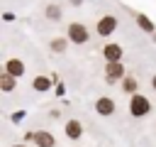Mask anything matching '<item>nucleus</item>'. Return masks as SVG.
I'll list each match as a JSON object with an SVG mask.
<instances>
[{"label":"nucleus","mask_w":156,"mask_h":147,"mask_svg":"<svg viewBox=\"0 0 156 147\" xmlns=\"http://www.w3.org/2000/svg\"><path fill=\"white\" fill-rule=\"evenodd\" d=\"M149 108H151V103H149L144 96H134V98H132V103H129L132 115H146V113H149Z\"/></svg>","instance_id":"obj_1"},{"label":"nucleus","mask_w":156,"mask_h":147,"mask_svg":"<svg viewBox=\"0 0 156 147\" xmlns=\"http://www.w3.org/2000/svg\"><path fill=\"white\" fill-rule=\"evenodd\" d=\"M68 37H71L76 44H83V42L88 39V29H85L80 22H73V24L68 27Z\"/></svg>","instance_id":"obj_2"},{"label":"nucleus","mask_w":156,"mask_h":147,"mask_svg":"<svg viewBox=\"0 0 156 147\" xmlns=\"http://www.w3.org/2000/svg\"><path fill=\"white\" fill-rule=\"evenodd\" d=\"M102 54H105V59H107L110 64H119V56H122V47H119V44H105Z\"/></svg>","instance_id":"obj_3"},{"label":"nucleus","mask_w":156,"mask_h":147,"mask_svg":"<svg viewBox=\"0 0 156 147\" xmlns=\"http://www.w3.org/2000/svg\"><path fill=\"white\" fill-rule=\"evenodd\" d=\"M5 74H10L12 78H15V76H22V74H24V64H22L20 59H10V61L5 64Z\"/></svg>","instance_id":"obj_4"},{"label":"nucleus","mask_w":156,"mask_h":147,"mask_svg":"<svg viewBox=\"0 0 156 147\" xmlns=\"http://www.w3.org/2000/svg\"><path fill=\"white\" fill-rule=\"evenodd\" d=\"M105 76H107V81H117V78L124 76V66H122V64H107Z\"/></svg>","instance_id":"obj_5"},{"label":"nucleus","mask_w":156,"mask_h":147,"mask_svg":"<svg viewBox=\"0 0 156 147\" xmlns=\"http://www.w3.org/2000/svg\"><path fill=\"white\" fill-rule=\"evenodd\" d=\"M115 27H117V20L115 17H102L98 22V34H110Z\"/></svg>","instance_id":"obj_6"},{"label":"nucleus","mask_w":156,"mask_h":147,"mask_svg":"<svg viewBox=\"0 0 156 147\" xmlns=\"http://www.w3.org/2000/svg\"><path fill=\"white\" fill-rule=\"evenodd\" d=\"M95 108H98V113H102V115H110V113L115 110V103H112V98H98Z\"/></svg>","instance_id":"obj_7"},{"label":"nucleus","mask_w":156,"mask_h":147,"mask_svg":"<svg viewBox=\"0 0 156 147\" xmlns=\"http://www.w3.org/2000/svg\"><path fill=\"white\" fill-rule=\"evenodd\" d=\"M80 132H83V127H80L78 120H68V123H66V135H68L71 140H78Z\"/></svg>","instance_id":"obj_8"},{"label":"nucleus","mask_w":156,"mask_h":147,"mask_svg":"<svg viewBox=\"0 0 156 147\" xmlns=\"http://www.w3.org/2000/svg\"><path fill=\"white\" fill-rule=\"evenodd\" d=\"M34 142H37L39 147H54V135H49V132H37V135H34Z\"/></svg>","instance_id":"obj_9"},{"label":"nucleus","mask_w":156,"mask_h":147,"mask_svg":"<svg viewBox=\"0 0 156 147\" xmlns=\"http://www.w3.org/2000/svg\"><path fill=\"white\" fill-rule=\"evenodd\" d=\"M0 86H2V91H12V88H15V78H12L10 74H2V76H0Z\"/></svg>","instance_id":"obj_10"},{"label":"nucleus","mask_w":156,"mask_h":147,"mask_svg":"<svg viewBox=\"0 0 156 147\" xmlns=\"http://www.w3.org/2000/svg\"><path fill=\"white\" fill-rule=\"evenodd\" d=\"M136 22L141 24V29H144V32H154V24H151V20H149V17H144V15H136Z\"/></svg>","instance_id":"obj_11"},{"label":"nucleus","mask_w":156,"mask_h":147,"mask_svg":"<svg viewBox=\"0 0 156 147\" xmlns=\"http://www.w3.org/2000/svg\"><path fill=\"white\" fill-rule=\"evenodd\" d=\"M32 86H34L37 91H46V88H49V78H44V76H37Z\"/></svg>","instance_id":"obj_12"},{"label":"nucleus","mask_w":156,"mask_h":147,"mask_svg":"<svg viewBox=\"0 0 156 147\" xmlns=\"http://www.w3.org/2000/svg\"><path fill=\"white\" fill-rule=\"evenodd\" d=\"M136 86H139V83H136L134 78H124V91H127V93H134V96H136Z\"/></svg>","instance_id":"obj_13"},{"label":"nucleus","mask_w":156,"mask_h":147,"mask_svg":"<svg viewBox=\"0 0 156 147\" xmlns=\"http://www.w3.org/2000/svg\"><path fill=\"white\" fill-rule=\"evenodd\" d=\"M51 49H54V51H63V49H66V39H61V37L54 39V42H51Z\"/></svg>","instance_id":"obj_14"},{"label":"nucleus","mask_w":156,"mask_h":147,"mask_svg":"<svg viewBox=\"0 0 156 147\" xmlns=\"http://www.w3.org/2000/svg\"><path fill=\"white\" fill-rule=\"evenodd\" d=\"M46 15H49L51 20H58V17H61V10H58L56 5H49V10H46Z\"/></svg>","instance_id":"obj_15"},{"label":"nucleus","mask_w":156,"mask_h":147,"mask_svg":"<svg viewBox=\"0 0 156 147\" xmlns=\"http://www.w3.org/2000/svg\"><path fill=\"white\" fill-rule=\"evenodd\" d=\"M71 2H73V5H80V2H83V0H71Z\"/></svg>","instance_id":"obj_16"},{"label":"nucleus","mask_w":156,"mask_h":147,"mask_svg":"<svg viewBox=\"0 0 156 147\" xmlns=\"http://www.w3.org/2000/svg\"><path fill=\"white\" fill-rule=\"evenodd\" d=\"M151 83H154V88H156V76H154V81H151Z\"/></svg>","instance_id":"obj_17"},{"label":"nucleus","mask_w":156,"mask_h":147,"mask_svg":"<svg viewBox=\"0 0 156 147\" xmlns=\"http://www.w3.org/2000/svg\"><path fill=\"white\" fill-rule=\"evenodd\" d=\"M15 147H24V145H15Z\"/></svg>","instance_id":"obj_18"}]
</instances>
